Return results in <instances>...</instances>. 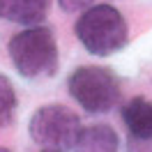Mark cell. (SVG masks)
I'll list each match as a JSON object with an SVG mask.
<instances>
[{"mask_svg": "<svg viewBox=\"0 0 152 152\" xmlns=\"http://www.w3.org/2000/svg\"><path fill=\"white\" fill-rule=\"evenodd\" d=\"M74 32L88 53L99 58L118 53L129 37L127 21L113 5H92L86 10L76 21Z\"/></svg>", "mask_w": 152, "mask_h": 152, "instance_id": "cell-1", "label": "cell"}, {"mask_svg": "<svg viewBox=\"0 0 152 152\" xmlns=\"http://www.w3.org/2000/svg\"><path fill=\"white\" fill-rule=\"evenodd\" d=\"M10 58L14 62V69L23 78L53 76L60 62L53 30L46 26H35L16 32L10 39Z\"/></svg>", "mask_w": 152, "mask_h": 152, "instance_id": "cell-2", "label": "cell"}, {"mask_svg": "<svg viewBox=\"0 0 152 152\" xmlns=\"http://www.w3.org/2000/svg\"><path fill=\"white\" fill-rule=\"evenodd\" d=\"M67 90L88 113H106L120 102V81L108 67L83 65L67 78Z\"/></svg>", "mask_w": 152, "mask_h": 152, "instance_id": "cell-3", "label": "cell"}, {"mask_svg": "<svg viewBox=\"0 0 152 152\" xmlns=\"http://www.w3.org/2000/svg\"><path fill=\"white\" fill-rule=\"evenodd\" d=\"M30 138L39 145H44L46 150H69L76 148V143L81 138V120L78 115L65 104H46L37 108L28 124Z\"/></svg>", "mask_w": 152, "mask_h": 152, "instance_id": "cell-4", "label": "cell"}, {"mask_svg": "<svg viewBox=\"0 0 152 152\" xmlns=\"http://www.w3.org/2000/svg\"><path fill=\"white\" fill-rule=\"evenodd\" d=\"M122 120L129 129V138L138 143H152V99L132 97L122 106Z\"/></svg>", "mask_w": 152, "mask_h": 152, "instance_id": "cell-5", "label": "cell"}, {"mask_svg": "<svg viewBox=\"0 0 152 152\" xmlns=\"http://www.w3.org/2000/svg\"><path fill=\"white\" fill-rule=\"evenodd\" d=\"M51 0H0V16L35 28L46 19Z\"/></svg>", "mask_w": 152, "mask_h": 152, "instance_id": "cell-6", "label": "cell"}, {"mask_svg": "<svg viewBox=\"0 0 152 152\" xmlns=\"http://www.w3.org/2000/svg\"><path fill=\"white\" fill-rule=\"evenodd\" d=\"M118 134L108 124H90L81 132L76 152H118Z\"/></svg>", "mask_w": 152, "mask_h": 152, "instance_id": "cell-7", "label": "cell"}, {"mask_svg": "<svg viewBox=\"0 0 152 152\" xmlns=\"http://www.w3.org/2000/svg\"><path fill=\"white\" fill-rule=\"evenodd\" d=\"M16 111V90L5 74H0V127H7Z\"/></svg>", "mask_w": 152, "mask_h": 152, "instance_id": "cell-8", "label": "cell"}, {"mask_svg": "<svg viewBox=\"0 0 152 152\" xmlns=\"http://www.w3.org/2000/svg\"><path fill=\"white\" fill-rule=\"evenodd\" d=\"M92 0H58V5H60V10L62 12H78V10H90L92 5H90Z\"/></svg>", "mask_w": 152, "mask_h": 152, "instance_id": "cell-9", "label": "cell"}, {"mask_svg": "<svg viewBox=\"0 0 152 152\" xmlns=\"http://www.w3.org/2000/svg\"><path fill=\"white\" fill-rule=\"evenodd\" d=\"M0 152H12L10 148H2V145H0Z\"/></svg>", "mask_w": 152, "mask_h": 152, "instance_id": "cell-10", "label": "cell"}, {"mask_svg": "<svg viewBox=\"0 0 152 152\" xmlns=\"http://www.w3.org/2000/svg\"><path fill=\"white\" fill-rule=\"evenodd\" d=\"M44 152H58V150H44Z\"/></svg>", "mask_w": 152, "mask_h": 152, "instance_id": "cell-11", "label": "cell"}]
</instances>
